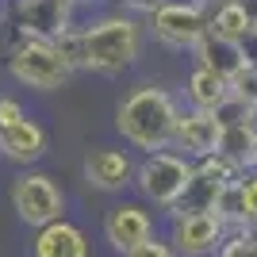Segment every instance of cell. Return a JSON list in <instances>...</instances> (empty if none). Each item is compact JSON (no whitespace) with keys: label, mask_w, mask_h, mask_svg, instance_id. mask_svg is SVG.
<instances>
[{"label":"cell","mask_w":257,"mask_h":257,"mask_svg":"<svg viewBox=\"0 0 257 257\" xmlns=\"http://www.w3.org/2000/svg\"><path fill=\"white\" fill-rule=\"evenodd\" d=\"M226 184L215 181V177H207L204 169H192V181H188V188H184L181 204L173 207L169 215L177 211H215V204H219V192H223Z\"/></svg>","instance_id":"17"},{"label":"cell","mask_w":257,"mask_h":257,"mask_svg":"<svg viewBox=\"0 0 257 257\" xmlns=\"http://www.w3.org/2000/svg\"><path fill=\"white\" fill-rule=\"evenodd\" d=\"M73 0H16V35L54 43L65 27H73Z\"/></svg>","instance_id":"10"},{"label":"cell","mask_w":257,"mask_h":257,"mask_svg":"<svg viewBox=\"0 0 257 257\" xmlns=\"http://www.w3.org/2000/svg\"><path fill=\"white\" fill-rule=\"evenodd\" d=\"M8 73L20 88L31 92H58L73 81V65L62 58V50L50 39H35V35H16L8 50Z\"/></svg>","instance_id":"4"},{"label":"cell","mask_w":257,"mask_h":257,"mask_svg":"<svg viewBox=\"0 0 257 257\" xmlns=\"http://www.w3.org/2000/svg\"><path fill=\"white\" fill-rule=\"evenodd\" d=\"M253 169H257V158H253Z\"/></svg>","instance_id":"32"},{"label":"cell","mask_w":257,"mask_h":257,"mask_svg":"<svg viewBox=\"0 0 257 257\" xmlns=\"http://www.w3.org/2000/svg\"><path fill=\"white\" fill-rule=\"evenodd\" d=\"M219 123H215L211 111H200V107H181V119H177V131H173V146L169 150L184 154L188 161H204L219 150Z\"/></svg>","instance_id":"11"},{"label":"cell","mask_w":257,"mask_h":257,"mask_svg":"<svg viewBox=\"0 0 257 257\" xmlns=\"http://www.w3.org/2000/svg\"><path fill=\"white\" fill-rule=\"evenodd\" d=\"M135 154L123 150V146H96V150L85 154V184L92 192H104V196H123L135 181Z\"/></svg>","instance_id":"9"},{"label":"cell","mask_w":257,"mask_h":257,"mask_svg":"<svg viewBox=\"0 0 257 257\" xmlns=\"http://www.w3.org/2000/svg\"><path fill=\"white\" fill-rule=\"evenodd\" d=\"M230 92H234L238 100H246L249 107H257V65H242L234 77H230Z\"/></svg>","instance_id":"22"},{"label":"cell","mask_w":257,"mask_h":257,"mask_svg":"<svg viewBox=\"0 0 257 257\" xmlns=\"http://www.w3.org/2000/svg\"><path fill=\"white\" fill-rule=\"evenodd\" d=\"M242 54H246V62L257 65V27H249L246 39H242Z\"/></svg>","instance_id":"27"},{"label":"cell","mask_w":257,"mask_h":257,"mask_svg":"<svg viewBox=\"0 0 257 257\" xmlns=\"http://www.w3.org/2000/svg\"><path fill=\"white\" fill-rule=\"evenodd\" d=\"M211 115H215V123H219V127H234V123H246V119H253V107L230 92L223 104H215V107H211Z\"/></svg>","instance_id":"20"},{"label":"cell","mask_w":257,"mask_h":257,"mask_svg":"<svg viewBox=\"0 0 257 257\" xmlns=\"http://www.w3.org/2000/svg\"><path fill=\"white\" fill-rule=\"evenodd\" d=\"M253 127H257V107H253Z\"/></svg>","instance_id":"31"},{"label":"cell","mask_w":257,"mask_h":257,"mask_svg":"<svg viewBox=\"0 0 257 257\" xmlns=\"http://www.w3.org/2000/svg\"><path fill=\"white\" fill-rule=\"evenodd\" d=\"M200 4H204V8L211 12V8H219V4H226V0H200Z\"/></svg>","instance_id":"29"},{"label":"cell","mask_w":257,"mask_h":257,"mask_svg":"<svg viewBox=\"0 0 257 257\" xmlns=\"http://www.w3.org/2000/svg\"><path fill=\"white\" fill-rule=\"evenodd\" d=\"M215 154L230 158L238 169H253V158H257V127H253V119L219 131V150Z\"/></svg>","instance_id":"16"},{"label":"cell","mask_w":257,"mask_h":257,"mask_svg":"<svg viewBox=\"0 0 257 257\" xmlns=\"http://www.w3.org/2000/svg\"><path fill=\"white\" fill-rule=\"evenodd\" d=\"M154 234H158V219H154V207H146L142 200H115L104 211V242L115 253H127L131 246Z\"/></svg>","instance_id":"8"},{"label":"cell","mask_w":257,"mask_h":257,"mask_svg":"<svg viewBox=\"0 0 257 257\" xmlns=\"http://www.w3.org/2000/svg\"><path fill=\"white\" fill-rule=\"evenodd\" d=\"M238 8L246 12V20H249V27H257V0H238Z\"/></svg>","instance_id":"28"},{"label":"cell","mask_w":257,"mask_h":257,"mask_svg":"<svg viewBox=\"0 0 257 257\" xmlns=\"http://www.w3.org/2000/svg\"><path fill=\"white\" fill-rule=\"evenodd\" d=\"M192 169H196V161H188L184 154H177V150L142 154L139 165H135V181H131V188H135V196H139L146 207L169 215L173 207L181 204L184 188H188V181H192Z\"/></svg>","instance_id":"3"},{"label":"cell","mask_w":257,"mask_h":257,"mask_svg":"<svg viewBox=\"0 0 257 257\" xmlns=\"http://www.w3.org/2000/svg\"><path fill=\"white\" fill-rule=\"evenodd\" d=\"M73 4H100V0H73Z\"/></svg>","instance_id":"30"},{"label":"cell","mask_w":257,"mask_h":257,"mask_svg":"<svg viewBox=\"0 0 257 257\" xmlns=\"http://www.w3.org/2000/svg\"><path fill=\"white\" fill-rule=\"evenodd\" d=\"M119 257H177V253H173L169 238L154 234V238H146V242H139V246H131L127 253H119Z\"/></svg>","instance_id":"23"},{"label":"cell","mask_w":257,"mask_h":257,"mask_svg":"<svg viewBox=\"0 0 257 257\" xmlns=\"http://www.w3.org/2000/svg\"><path fill=\"white\" fill-rule=\"evenodd\" d=\"M181 96L165 85H135L127 96L115 104V131L123 146L142 154L154 150H169L173 146V131H177V119H181Z\"/></svg>","instance_id":"1"},{"label":"cell","mask_w":257,"mask_h":257,"mask_svg":"<svg viewBox=\"0 0 257 257\" xmlns=\"http://www.w3.org/2000/svg\"><path fill=\"white\" fill-rule=\"evenodd\" d=\"M215 257H257V242L249 234V226L246 230H226V238L219 242Z\"/></svg>","instance_id":"21"},{"label":"cell","mask_w":257,"mask_h":257,"mask_svg":"<svg viewBox=\"0 0 257 257\" xmlns=\"http://www.w3.org/2000/svg\"><path fill=\"white\" fill-rule=\"evenodd\" d=\"M192 65H204V69H211V73H219L223 81H230V77L246 65V54H242V43H234V39H226V35L211 31L207 27L204 35H200V43L192 46Z\"/></svg>","instance_id":"14"},{"label":"cell","mask_w":257,"mask_h":257,"mask_svg":"<svg viewBox=\"0 0 257 257\" xmlns=\"http://www.w3.org/2000/svg\"><path fill=\"white\" fill-rule=\"evenodd\" d=\"M165 238L177 257H215L219 242L226 238V226L215 211H177L169 215Z\"/></svg>","instance_id":"7"},{"label":"cell","mask_w":257,"mask_h":257,"mask_svg":"<svg viewBox=\"0 0 257 257\" xmlns=\"http://www.w3.org/2000/svg\"><path fill=\"white\" fill-rule=\"evenodd\" d=\"M12 207L27 226H46L54 219H65V188L50 173H20L12 181Z\"/></svg>","instance_id":"6"},{"label":"cell","mask_w":257,"mask_h":257,"mask_svg":"<svg viewBox=\"0 0 257 257\" xmlns=\"http://www.w3.org/2000/svg\"><path fill=\"white\" fill-rule=\"evenodd\" d=\"M215 215L223 219L226 230H246V204H242V177L230 181L219 192V204H215Z\"/></svg>","instance_id":"19"},{"label":"cell","mask_w":257,"mask_h":257,"mask_svg":"<svg viewBox=\"0 0 257 257\" xmlns=\"http://www.w3.org/2000/svg\"><path fill=\"white\" fill-rule=\"evenodd\" d=\"M242 204H246V226H257V169L242 173Z\"/></svg>","instance_id":"24"},{"label":"cell","mask_w":257,"mask_h":257,"mask_svg":"<svg viewBox=\"0 0 257 257\" xmlns=\"http://www.w3.org/2000/svg\"><path fill=\"white\" fill-rule=\"evenodd\" d=\"M88 234L69 219H54V223L39 226L31 238V257H88Z\"/></svg>","instance_id":"13"},{"label":"cell","mask_w":257,"mask_h":257,"mask_svg":"<svg viewBox=\"0 0 257 257\" xmlns=\"http://www.w3.org/2000/svg\"><path fill=\"white\" fill-rule=\"evenodd\" d=\"M146 50V23L127 12H100L88 23H81V54H85V73L96 77H119L135 69Z\"/></svg>","instance_id":"2"},{"label":"cell","mask_w":257,"mask_h":257,"mask_svg":"<svg viewBox=\"0 0 257 257\" xmlns=\"http://www.w3.org/2000/svg\"><path fill=\"white\" fill-rule=\"evenodd\" d=\"M230 96V81H223L219 73L204 69V65H192L188 77H184V107H200V111H211L215 104H223Z\"/></svg>","instance_id":"15"},{"label":"cell","mask_w":257,"mask_h":257,"mask_svg":"<svg viewBox=\"0 0 257 257\" xmlns=\"http://www.w3.org/2000/svg\"><path fill=\"white\" fill-rule=\"evenodd\" d=\"M207 16H211V23H207L211 31L226 35V39H234V43H242V39H246V31H249V20H246V12L238 8V0H226V4L211 8Z\"/></svg>","instance_id":"18"},{"label":"cell","mask_w":257,"mask_h":257,"mask_svg":"<svg viewBox=\"0 0 257 257\" xmlns=\"http://www.w3.org/2000/svg\"><path fill=\"white\" fill-rule=\"evenodd\" d=\"M46 150H50V135L31 115H23L20 123L0 131V158L12 161V165H35Z\"/></svg>","instance_id":"12"},{"label":"cell","mask_w":257,"mask_h":257,"mask_svg":"<svg viewBox=\"0 0 257 257\" xmlns=\"http://www.w3.org/2000/svg\"><path fill=\"white\" fill-rule=\"evenodd\" d=\"M23 115H27V107H23L16 96H0V131L12 127V123H20Z\"/></svg>","instance_id":"25"},{"label":"cell","mask_w":257,"mask_h":257,"mask_svg":"<svg viewBox=\"0 0 257 257\" xmlns=\"http://www.w3.org/2000/svg\"><path fill=\"white\" fill-rule=\"evenodd\" d=\"M165 0H115L119 12H127V16H139V20H146L150 12H158Z\"/></svg>","instance_id":"26"},{"label":"cell","mask_w":257,"mask_h":257,"mask_svg":"<svg viewBox=\"0 0 257 257\" xmlns=\"http://www.w3.org/2000/svg\"><path fill=\"white\" fill-rule=\"evenodd\" d=\"M146 39L161 46V50H173V54H188L196 43H200V35L207 31V8L200 0H165L158 12L146 16Z\"/></svg>","instance_id":"5"}]
</instances>
